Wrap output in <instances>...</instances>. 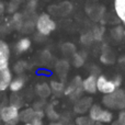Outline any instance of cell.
Returning a JSON list of instances; mask_svg holds the SVG:
<instances>
[{
	"instance_id": "1",
	"label": "cell",
	"mask_w": 125,
	"mask_h": 125,
	"mask_svg": "<svg viewBox=\"0 0 125 125\" xmlns=\"http://www.w3.org/2000/svg\"><path fill=\"white\" fill-rule=\"evenodd\" d=\"M35 28L40 35L42 36H47L50 35L53 31H55L56 29V23L55 21L51 18L50 14L47 13H42L41 15H39L35 21Z\"/></svg>"
},
{
	"instance_id": "2",
	"label": "cell",
	"mask_w": 125,
	"mask_h": 125,
	"mask_svg": "<svg viewBox=\"0 0 125 125\" xmlns=\"http://www.w3.org/2000/svg\"><path fill=\"white\" fill-rule=\"evenodd\" d=\"M103 103L109 109H125V92L123 90H115L113 93L105 94Z\"/></svg>"
},
{
	"instance_id": "3",
	"label": "cell",
	"mask_w": 125,
	"mask_h": 125,
	"mask_svg": "<svg viewBox=\"0 0 125 125\" xmlns=\"http://www.w3.org/2000/svg\"><path fill=\"white\" fill-rule=\"evenodd\" d=\"M89 116L93 122H98V123H110L113 119V115L110 111L104 110L99 105L91 106Z\"/></svg>"
},
{
	"instance_id": "4",
	"label": "cell",
	"mask_w": 125,
	"mask_h": 125,
	"mask_svg": "<svg viewBox=\"0 0 125 125\" xmlns=\"http://www.w3.org/2000/svg\"><path fill=\"white\" fill-rule=\"evenodd\" d=\"M19 109L13 104L0 106V121H3L4 123H17L20 116Z\"/></svg>"
},
{
	"instance_id": "5",
	"label": "cell",
	"mask_w": 125,
	"mask_h": 125,
	"mask_svg": "<svg viewBox=\"0 0 125 125\" xmlns=\"http://www.w3.org/2000/svg\"><path fill=\"white\" fill-rule=\"evenodd\" d=\"M97 89L104 94H110L116 90V86L114 84L113 80L106 79L104 76H99L97 78Z\"/></svg>"
},
{
	"instance_id": "6",
	"label": "cell",
	"mask_w": 125,
	"mask_h": 125,
	"mask_svg": "<svg viewBox=\"0 0 125 125\" xmlns=\"http://www.w3.org/2000/svg\"><path fill=\"white\" fill-rule=\"evenodd\" d=\"M10 47L4 41L0 40V70L9 68Z\"/></svg>"
},
{
	"instance_id": "7",
	"label": "cell",
	"mask_w": 125,
	"mask_h": 125,
	"mask_svg": "<svg viewBox=\"0 0 125 125\" xmlns=\"http://www.w3.org/2000/svg\"><path fill=\"white\" fill-rule=\"evenodd\" d=\"M11 81H12V73L10 69L7 68L0 70V92H3L9 88Z\"/></svg>"
},
{
	"instance_id": "8",
	"label": "cell",
	"mask_w": 125,
	"mask_h": 125,
	"mask_svg": "<svg viewBox=\"0 0 125 125\" xmlns=\"http://www.w3.org/2000/svg\"><path fill=\"white\" fill-rule=\"evenodd\" d=\"M82 88L86 92L94 93L97 92V77L94 75H90L82 81Z\"/></svg>"
},
{
	"instance_id": "9",
	"label": "cell",
	"mask_w": 125,
	"mask_h": 125,
	"mask_svg": "<svg viewBox=\"0 0 125 125\" xmlns=\"http://www.w3.org/2000/svg\"><path fill=\"white\" fill-rule=\"evenodd\" d=\"M113 4L116 17L125 25V0H114Z\"/></svg>"
},
{
	"instance_id": "10",
	"label": "cell",
	"mask_w": 125,
	"mask_h": 125,
	"mask_svg": "<svg viewBox=\"0 0 125 125\" xmlns=\"http://www.w3.org/2000/svg\"><path fill=\"white\" fill-rule=\"evenodd\" d=\"M90 108H91V99L90 98H83V99H80L76 103L75 111L77 113H84L86 111L90 110Z\"/></svg>"
},
{
	"instance_id": "11",
	"label": "cell",
	"mask_w": 125,
	"mask_h": 125,
	"mask_svg": "<svg viewBox=\"0 0 125 125\" xmlns=\"http://www.w3.org/2000/svg\"><path fill=\"white\" fill-rule=\"evenodd\" d=\"M31 44H32V42H31V40L29 37H22L17 42L15 50H17L18 53H24L28 50H30Z\"/></svg>"
},
{
	"instance_id": "12",
	"label": "cell",
	"mask_w": 125,
	"mask_h": 125,
	"mask_svg": "<svg viewBox=\"0 0 125 125\" xmlns=\"http://www.w3.org/2000/svg\"><path fill=\"white\" fill-rule=\"evenodd\" d=\"M36 93L39 94V97H41L42 99H46L51 95L52 93V89H51V86H48L47 83H40L37 84L36 87Z\"/></svg>"
},
{
	"instance_id": "13",
	"label": "cell",
	"mask_w": 125,
	"mask_h": 125,
	"mask_svg": "<svg viewBox=\"0 0 125 125\" xmlns=\"http://www.w3.org/2000/svg\"><path fill=\"white\" fill-rule=\"evenodd\" d=\"M36 117V110H33V109H25L24 111H22L20 113L19 119L26 122H32V120Z\"/></svg>"
},
{
	"instance_id": "14",
	"label": "cell",
	"mask_w": 125,
	"mask_h": 125,
	"mask_svg": "<svg viewBox=\"0 0 125 125\" xmlns=\"http://www.w3.org/2000/svg\"><path fill=\"white\" fill-rule=\"evenodd\" d=\"M23 86H24V79L21 77H18V78H15V79H12L9 88H10V90L12 91V92H19V91L23 88Z\"/></svg>"
},
{
	"instance_id": "15",
	"label": "cell",
	"mask_w": 125,
	"mask_h": 125,
	"mask_svg": "<svg viewBox=\"0 0 125 125\" xmlns=\"http://www.w3.org/2000/svg\"><path fill=\"white\" fill-rule=\"evenodd\" d=\"M12 22H13V25L15 26L17 29H22V25L24 23V18H23V14L22 13H19V12H15L12 17Z\"/></svg>"
},
{
	"instance_id": "16",
	"label": "cell",
	"mask_w": 125,
	"mask_h": 125,
	"mask_svg": "<svg viewBox=\"0 0 125 125\" xmlns=\"http://www.w3.org/2000/svg\"><path fill=\"white\" fill-rule=\"evenodd\" d=\"M76 124L77 125H94V122L90 119V116H78L76 119Z\"/></svg>"
},
{
	"instance_id": "17",
	"label": "cell",
	"mask_w": 125,
	"mask_h": 125,
	"mask_svg": "<svg viewBox=\"0 0 125 125\" xmlns=\"http://www.w3.org/2000/svg\"><path fill=\"white\" fill-rule=\"evenodd\" d=\"M93 41H94V39H93V35L91 32L84 33V34H82L81 37H80V42H81L83 45H90Z\"/></svg>"
},
{
	"instance_id": "18",
	"label": "cell",
	"mask_w": 125,
	"mask_h": 125,
	"mask_svg": "<svg viewBox=\"0 0 125 125\" xmlns=\"http://www.w3.org/2000/svg\"><path fill=\"white\" fill-rule=\"evenodd\" d=\"M91 33H92V35H93L94 41H101L102 37H103L104 30H103V28H101V26H95Z\"/></svg>"
},
{
	"instance_id": "19",
	"label": "cell",
	"mask_w": 125,
	"mask_h": 125,
	"mask_svg": "<svg viewBox=\"0 0 125 125\" xmlns=\"http://www.w3.org/2000/svg\"><path fill=\"white\" fill-rule=\"evenodd\" d=\"M73 62L76 67H81L84 64V56H82L81 53H78V54L73 55Z\"/></svg>"
},
{
	"instance_id": "20",
	"label": "cell",
	"mask_w": 125,
	"mask_h": 125,
	"mask_svg": "<svg viewBox=\"0 0 125 125\" xmlns=\"http://www.w3.org/2000/svg\"><path fill=\"white\" fill-rule=\"evenodd\" d=\"M51 89L55 92H62L64 90V84L58 81H52L51 82Z\"/></svg>"
},
{
	"instance_id": "21",
	"label": "cell",
	"mask_w": 125,
	"mask_h": 125,
	"mask_svg": "<svg viewBox=\"0 0 125 125\" xmlns=\"http://www.w3.org/2000/svg\"><path fill=\"white\" fill-rule=\"evenodd\" d=\"M25 69H26V64H25L24 62H17V64H15V66H14V71H15L17 73H23Z\"/></svg>"
},
{
	"instance_id": "22",
	"label": "cell",
	"mask_w": 125,
	"mask_h": 125,
	"mask_svg": "<svg viewBox=\"0 0 125 125\" xmlns=\"http://www.w3.org/2000/svg\"><path fill=\"white\" fill-rule=\"evenodd\" d=\"M125 34V32H124V30L122 28H116V29H114L113 30V36L115 37V39H117V40H120V39H122L123 37V35Z\"/></svg>"
},
{
	"instance_id": "23",
	"label": "cell",
	"mask_w": 125,
	"mask_h": 125,
	"mask_svg": "<svg viewBox=\"0 0 125 125\" xmlns=\"http://www.w3.org/2000/svg\"><path fill=\"white\" fill-rule=\"evenodd\" d=\"M36 7H37V0H29L28 1V4H26V9H28V11L33 12Z\"/></svg>"
},
{
	"instance_id": "24",
	"label": "cell",
	"mask_w": 125,
	"mask_h": 125,
	"mask_svg": "<svg viewBox=\"0 0 125 125\" xmlns=\"http://www.w3.org/2000/svg\"><path fill=\"white\" fill-rule=\"evenodd\" d=\"M113 125H125V111H122L120 113L117 121L115 123H113Z\"/></svg>"
},
{
	"instance_id": "25",
	"label": "cell",
	"mask_w": 125,
	"mask_h": 125,
	"mask_svg": "<svg viewBox=\"0 0 125 125\" xmlns=\"http://www.w3.org/2000/svg\"><path fill=\"white\" fill-rule=\"evenodd\" d=\"M47 115L51 117V119H55V120L58 119V115L56 114V112H55V111L53 110L52 108H50V109L47 110Z\"/></svg>"
},
{
	"instance_id": "26",
	"label": "cell",
	"mask_w": 125,
	"mask_h": 125,
	"mask_svg": "<svg viewBox=\"0 0 125 125\" xmlns=\"http://www.w3.org/2000/svg\"><path fill=\"white\" fill-rule=\"evenodd\" d=\"M33 125H43V121H42V117H34L31 122Z\"/></svg>"
},
{
	"instance_id": "27",
	"label": "cell",
	"mask_w": 125,
	"mask_h": 125,
	"mask_svg": "<svg viewBox=\"0 0 125 125\" xmlns=\"http://www.w3.org/2000/svg\"><path fill=\"white\" fill-rule=\"evenodd\" d=\"M113 82H114V84L116 86V88H117V87L121 84V78H120V77H115L114 79H113Z\"/></svg>"
},
{
	"instance_id": "28",
	"label": "cell",
	"mask_w": 125,
	"mask_h": 125,
	"mask_svg": "<svg viewBox=\"0 0 125 125\" xmlns=\"http://www.w3.org/2000/svg\"><path fill=\"white\" fill-rule=\"evenodd\" d=\"M4 10H6V8H4V4L2 3L1 1H0V14H2V13L4 12Z\"/></svg>"
},
{
	"instance_id": "29",
	"label": "cell",
	"mask_w": 125,
	"mask_h": 125,
	"mask_svg": "<svg viewBox=\"0 0 125 125\" xmlns=\"http://www.w3.org/2000/svg\"><path fill=\"white\" fill-rule=\"evenodd\" d=\"M23 125H33V124L31 123V122H26V123H24Z\"/></svg>"
},
{
	"instance_id": "30",
	"label": "cell",
	"mask_w": 125,
	"mask_h": 125,
	"mask_svg": "<svg viewBox=\"0 0 125 125\" xmlns=\"http://www.w3.org/2000/svg\"><path fill=\"white\" fill-rule=\"evenodd\" d=\"M51 125H62V123H52Z\"/></svg>"
},
{
	"instance_id": "31",
	"label": "cell",
	"mask_w": 125,
	"mask_h": 125,
	"mask_svg": "<svg viewBox=\"0 0 125 125\" xmlns=\"http://www.w3.org/2000/svg\"><path fill=\"white\" fill-rule=\"evenodd\" d=\"M4 125H15V123H6Z\"/></svg>"
},
{
	"instance_id": "32",
	"label": "cell",
	"mask_w": 125,
	"mask_h": 125,
	"mask_svg": "<svg viewBox=\"0 0 125 125\" xmlns=\"http://www.w3.org/2000/svg\"><path fill=\"white\" fill-rule=\"evenodd\" d=\"M94 125H103V123H98V122H95Z\"/></svg>"
}]
</instances>
